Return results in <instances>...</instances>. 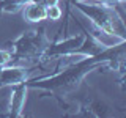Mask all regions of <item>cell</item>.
<instances>
[{"mask_svg": "<svg viewBox=\"0 0 126 118\" xmlns=\"http://www.w3.org/2000/svg\"><path fill=\"white\" fill-rule=\"evenodd\" d=\"M125 43L113 47H104L96 55H87L84 58H79L74 63L63 66L60 73H55L52 76H43L39 79H27V87L35 90H43L54 94L57 99L66 96L68 93L74 91L82 80L88 76L92 71L99 68L101 65H109L113 69H120L123 73L125 65Z\"/></svg>", "mask_w": 126, "mask_h": 118, "instance_id": "cell-1", "label": "cell"}, {"mask_svg": "<svg viewBox=\"0 0 126 118\" xmlns=\"http://www.w3.org/2000/svg\"><path fill=\"white\" fill-rule=\"evenodd\" d=\"M11 44V60H39L49 46V39L44 29H38L24 31Z\"/></svg>", "mask_w": 126, "mask_h": 118, "instance_id": "cell-2", "label": "cell"}, {"mask_svg": "<svg viewBox=\"0 0 126 118\" xmlns=\"http://www.w3.org/2000/svg\"><path fill=\"white\" fill-rule=\"evenodd\" d=\"M84 39H85V33L82 31L80 35H76V36L65 38L62 41H57V43H49L43 58L52 60V58H58V57L66 55V54H76L77 49L82 46Z\"/></svg>", "mask_w": 126, "mask_h": 118, "instance_id": "cell-3", "label": "cell"}, {"mask_svg": "<svg viewBox=\"0 0 126 118\" xmlns=\"http://www.w3.org/2000/svg\"><path fill=\"white\" fill-rule=\"evenodd\" d=\"M27 91H29V87H27L25 80L21 82V84L13 85L11 101H10V107H8V117L10 118L22 117L24 107H25V101H27Z\"/></svg>", "mask_w": 126, "mask_h": 118, "instance_id": "cell-4", "label": "cell"}, {"mask_svg": "<svg viewBox=\"0 0 126 118\" xmlns=\"http://www.w3.org/2000/svg\"><path fill=\"white\" fill-rule=\"evenodd\" d=\"M29 73L30 69L22 68V66H6L3 65L0 69V88L2 87H13L16 84H21V82L29 79Z\"/></svg>", "mask_w": 126, "mask_h": 118, "instance_id": "cell-5", "label": "cell"}, {"mask_svg": "<svg viewBox=\"0 0 126 118\" xmlns=\"http://www.w3.org/2000/svg\"><path fill=\"white\" fill-rule=\"evenodd\" d=\"M87 33H88L101 47H113V46H118V44H121V43L126 41V38L120 36V35H115V33H110V31H106V30L99 29V27H96L94 24H90Z\"/></svg>", "mask_w": 126, "mask_h": 118, "instance_id": "cell-6", "label": "cell"}, {"mask_svg": "<svg viewBox=\"0 0 126 118\" xmlns=\"http://www.w3.org/2000/svg\"><path fill=\"white\" fill-rule=\"evenodd\" d=\"M24 8V17L25 21L29 22H41V21H46V8L41 5V3H25L22 6Z\"/></svg>", "mask_w": 126, "mask_h": 118, "instance_id": "cell-7", "label": "cell"}, {"mask_svg": "<svg viewBox=\"0 0 126 118\" xmlns=\"http://www.w3.org/2000/svg\"><path fill=\"white\" fill-rule=\"evenodd\" d=\"M39 3L41 0H0V14L3 13H16L25 3Z\"/></svg>", "mask_w": 126, "mask_h": 118, "instance_id": "cell-8", "label": "cell"}, {"mask_svg": "<svg viewBox=\"0 0 126 118\" xmlns=\"http://www.w3.org/2000/svg\"><path fill=\"white\" fill-rule=\"evenodd\" d=\"M60 17H62V10L58 8V5L46 8V19H49V21H58Z\"/></svg>", "mask_w": 126, "mask_h": 118, "instance_id": "cell-9", "label": "cell"}, {"mask_svg": "<svg viewBox=\"0 0 126 118\" xmlns=\"http://www.w3.org/2000/svg\"><path fill=\"white\" fill-rule=\"evenodd\" d=\"M11 61V52L5 49H0V65H8Z\"/></svg>", "mask_w": 126, "mask_h": 118, "instance_id": "cell-10", "label": "cell"}, {"mask_svg": "<svg viewBox=\"0 0 126 118\" xmlns=\"http://www.w3.org/2000/svg\"><path fill=\"white\" fill-rule=\"evenodd\" d=\"M58 2L60 0H41V5L44 6V8H47V6H54V5H58Z\"/></svg>", "mask_w": 126, "mask_h": 118, "instance_id": "cell-11", "label": "cell"}, {"mask_svg": "<svg viewBox=\"0 0 126 118\" xmlns=\"http://www.w3.org/2000/svg\"><path fill=\"white\" fill-rule=\"evenodd\" d=\"M69 2H79V0H68V3H69Z\"/></svg>", "mask_w": 126, "mask_h": 118, "instance_id": "cell-12", "label": "cell"}, {"mask_svg": "<svg viewBox=\"0 0 126 118\" xmlns=\"http://www.w3.org/2000/svg\"><path fill=\"white\" fill-rule=\"evenodd\" d=\"M2 66H3V65H0V69H2Z\"/></svg>", "mask_w": 126, "mask_h": 118, "instance_id": "cell-13", "label": "cell"}]
</instances>
